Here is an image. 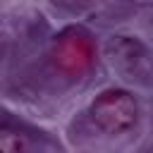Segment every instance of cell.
<instances>
[{
  "label": "cell",
  "mask_w": 153,
  "mask_h": 153,
  "mask_svg": "<svg viewBox=\"0 0 153 153\" xmlns=\"http://www.w3.org/2000/svg\"><path fill=\"white\" fill-rule=\"evenodd\" d=\"M36 148V141L29 131H24L17 124L0 122V151H29Z\"/></svg>",
  "instance_id": "4"
},
{
  "label": "cell",
  "mask_w": 153,
  "mask_h": 153,
  "mask_svg": "<svg viewBox=\"0 0 153 153\" xmlns=\"http://www.w3.org/2000/svg\"><path fill=\"white\" fill-rule=\"evenodd\" d=\"M50 57H53V65L57 72H62L65 76L79 79L93 67L96 45L86 31L65 29L60 36H55L53 48H50Z\"/></svg>",
  "instance_id": "2"
},
{
  "label": "cell",
  "mask_w": 153,
  "mask_h": 153,
  "mask_svg": "<svg viewBox=\"0 0 153 153\" xmlns=\"http://www.w3.org/2000/svg\"><path fill=\"white\" fill-rule=\"evenodd\" d=\"M136 2H139V5H148L151 0H136Z\"/></svg>",
  "instance_id": "5"
},
{
  "label": "cell",
  "mask_w": 153,
  "mask_h": 153,
  "mask_svg": "<svg viewBox=\"0 0 153 153\" xmlns=\"http://www.w3.org/2000/svg\"><path fill=\"white\" fill-rule=\"evenodd\" d=\"M93 124L105 134H127L139 122V103L129 91H103L88 108Z\"/></svg>",
  "instance_id": "1"
},
{
  "label": "cell",
  "mask_w": 153,
  "mask_h": 153,
  "mask_svg": "<svg viewBox=\"0 0 153 153\" xmlns=\"http://www.w3.org/2000/svg\"><path fill=\"white\" fill-rule=\"evenodd\" d=\"M105 57L122 79L148 86V81H151V53L139 38L112 36L105 45Z\"/></svg>",
  "instance_id": "3"
}]
</instances>
